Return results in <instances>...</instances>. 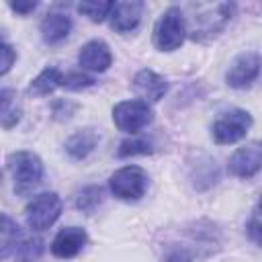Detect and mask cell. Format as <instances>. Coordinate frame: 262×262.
Listing matches in <instances>:
<instances>
[{"mask_svg":"<svg viewBox=\"0 0 262 262\" xmlns=\"http://www.w3.org/2000/svg\"><path fill=\"white\" fill-rule=\"evenodd\" d=\"M8 170L12 174L16 194H29L43 178V164L39 156L27 149L8 156Z\"/></svg>","mask_w":262,"mask_h":262,"instance_id":"cell-1","label":"cell"},{"mask_svg":"<svg viewBox=\"0 0 262 262\" xmlns=\"http://www.w3.org/2000/svg\"><path fill=\"white\" fill-rule=\"evenodd\" d=\"M186 37V20L178 6H170L154 27V45L160 51H174Z\"/></svg>","mask_w":262,"mask_h":262,"instance_id":"cell-2","label":"cell"},{"mask_svg":"<svg viewBox=\"0 0 262 262\" xmlns=\"http://www.w3.org/2000/svg\"><path fill=\"white\" fill-rule=\"evenodd\" d=\"M59 213H61V199L55 192H41L27 205L25 219L31 229L43 231L57 221Z\"/></svg>","mask_w":262,"mask_h":262,"instance_id":"cell-3","label":"cell"},{"mask_svg":"<svg viewBox=\"0 0 262 262\" xmlns=\"http://www.w3.org/2000/svg\"><path fill=\"white\" fill-rule=\"evenodd\" d=\"M111 192L121 201H137L147 190V174L139 166H125L117 170L111 180Z\"/></svg>","mask_w":262,"mask_h":262,"instance_id":"cell-4","label":"cell"},{"mask_svg":"<svg viewBox=\"0 0 262 262\" xmlns=\"http://www.w3.org/2000/svg\"><path fill=\"white\" fill-rule=\"evenodd\" d=\"M154 119V113L143 100H123L113 108L115 125L125 133H137L147 127Z\"/></svg>","mask_w":262,"mask_h":262,"instance_id":"cell-5","label":"cell"},{"mask_svg":"<svg viewBox=\"0 0 262 262\" xmlns=\"http://www.w3.org/2000/svg\"><path fill=\"white\" fill-rule=\"evenodd\" d=\"M250 125H252V117L248 111H242V108L227 111L213 123V139L221 145L235 143L242 137H246Z\"/></svg>","mask_w":262,"mask_h":262,"instance_id":"cell-6","label":"cell"},{"mask_svg":"<svg viewBox=\"0 0 262 262\" xmlns=\"http://www.w3.org/2000/svg\"><path fill=\"white\" fill-rule=\"evenodd\" d=\"M258 72H260V55L256 51H246L233 59L225 80L233 88H248L258 78Z\"/></svg>","mask_w":262,"mask_h":262,"instance_id":"cell-7","label":"cell"},{"mask_svg":"<svg viewBox=\"0 0 262 262\" xmlns=\"http://www.w3.org/2000/svg\"><path fill=\"white\" fill-rule=\"evenodd\" d=\"M205 12L196 14L192 18V29L190 35L194 39H201L205 35H215L231 16V6L229 4H215V6H201Z\"/></svg>","mask_w":262,"mask_h":262,"instance_id":"cell-8","label":"cell"},{"mask_svg":"<svg viewBox=\"0 0 262 262\" xmlns=\"http://www.w3.org/2000/svg\"><path fill=\"white\" fill-rule=\"evenodd\" d=\"M262 166V147L258 141H252L239 149L233 151L229 158V172L239 178H250L254 176Z\"/></svg>","mask_w":262,"mask_h":262,"instance_id":"cell-9","label":"cell"},{"mask_svg":"<svg viewBox=\"0 0 262 262\" xmlns=\"http://www.w3.org/2000/svg\"><path fill=\"white\" fill-rule=\"evenodd\" d=\"M133 90L143 102H158L166 94L168 82L151 70H141L133 78Z\"/></svg>","mask_w":262,"mask_h":262,"instance_id":"cell-10","label":"cell"},{"mask_svg":"<svg viewBox=\"0 0 262 262\" xmlns=\"http://www.w3.org/2000/svg\"><path fill=\"white\" fill-rule=\"evenodd\" d=\"M86 231L80 227H63L51 242V252L57 258H74L86 246Z\"/></svg>","mask_w":262,"mask_h":262,"instance_id":"cell-11","label":"cell"},{"mask_svg":"<svg viewBox=\"0 0 262 262\" xmlns=\"http://www.w3.org/2000/svg\"><path fill=\"white\" fill-rule=\"evenodd\" d=\"M78 61L84 70H90V72H104L111 63H113V53L108 49V45L104 41H88L82 49H80V55H78Z\"/></svg>","mask_w":262,"mask_h":262,"instance_id":"cell-12","label":"cell"},{"mask_svg":"<svg viewBox=\"0 0 262 262\" xmlns=\"http://www.w3.org/2000/svg\"><path fill=\"white\" fill-rule=\"evenodd\" d=\"M143 14V2H117L111 10V27L119 33L133 31Z\"/></svg>","mask_w":262,"mask_h":262,"instance_id":"cell-13","label":"cell"},{"mask_svg":"<svg viewBox=\"0 0 262 262\" xmlns=\"http://www.w3.org/2000/svg\"><path fill=\"white\" fill-rule=\"evenodd\" d=\"M70 31H72V20L61 12H51L41 23V37L49 45H57L63 39H68Z\"/></svg>","mask_w":262,"mask_h":262,"instance_id":"cell-14","label":"cell"},{"mask_svg":"<svg viewBox=\"0 0 262 262\" xmlns=\"http://www.w3.org/2000/svg\"><path fill=\"white\" fill-rule=\"evenodd\" d=\"M98 139H100V135H98V131L96 129H80V131H76L68 141H66V151L74 158V160H82V158H86L94 147H96V143H98Z\"/></svg>","mask_w":262,"mask_h":262,"instance_id":"cell-15","label":"cell"},{"mask_svg":"<svg viewBox=\"0 0 262 262\" xmlns=\"http://www.w3.org/2000/svg\"><path fill=\"white\" fill-rule=\"evenodd\" d=\"M18 237H20L18 225L8 215H2L0 213V260L8 258L16 250Z\"/></svg>","mask_w":262,"mask_h":262,"instance_id":"cell-16","label":"cell"},{"mask_svg":"<svg viewBox=\"0 0 262 262\" xmlns=\"http://www.w3.org/2000/svg\"><path fill=\"white\" fill-rule=\"evenodd\" d=\"M59 80H61V74H59L57 68H45V70L31 82L29 92H31V94H37V96L49 94V92H53V90L59 86Z\"/></svg>","mask_w":262,"mask_h":262,"instance_id":"cell-17","label":"cell"},{"mask_svg":"<svg viewBox=\"0 0 262 262\" xmlns=\"http://www.w3.org/2000/svg\"><path fill=\"white\" fill-rule=\"evenodd\" d=\"M16 262H37L43 252V242L39 237H27L16 246Z\"/></svg>","mask_w":262,"mask_h":262,"instance_id":"cell-18","label":"cell"},{"mask_svg":"<svg viewBox=\"0 0 262 262\" xmlns=\"http://www.w3.org/2000/svg\"><path fill=\"white\" fill-rule=\"evenodd\" d=\"M102 203V188L100 186H86L80 190L76 199V207L84 213H92Z\"/></svg>","mask_w":262,"mask_h":262,"instance_id":"cell-19","label":"cell"},{"mask_svg":"<svg viewBox=\"0 0 262 262\" xmlns=\"http://www.w3.org/2000/svg\"><path fill=\"white\" fill-rule=\"evenodd\" d=\"M113 4L115 2H80L78 4V10L84 16H88L92 23H100V20H104L111 14Z\"/></svg>","mask_w":262,"mask_h":262,"instance_id":"cell-20","label":"cell"},{"mask_svg":"<svg viewBox=\"0 0 262 262\" xmlns=\"http://www.w3.org/2000/svg\"><path fill=\"white\" fill-rule=\"evenodd\" d=\"M92 82H94V80H92L90 76L82 74V72H70V74L61 76L59 86H63V88H68V90H82V88L92 86Z\"/></svg>","mask_w":262,"mask_h":262,"instance_id":"cell-21","label":"cell"},{"mask_svg":"<svg viewBox=\"0 0 262 262\" xmlns=\"http://www.w3.org/2000/svg\"><path fill=\"white\" fill-rule=\"evenodd\" d=\"M151 145L145 139H125L119 147V156L127 158V156H137V154H149Z\"/></svg>","mask_w":262,"mask_h":262,"instance_id":"cell-22","label":"cell"},{"mask_svg":"<svg viewBox=\"0 0 262 262\" xmlns=\"http://www.w3.org/2000/svg\"><path fill=\"white\" fill-rule=\"evenodd\" d=\"M14 59H16L14 49L10 45H6V43H0V76H4L12 68Z\"/></svg>","mask_w":262,"mask_h":262,"instance_id":"cell-23","label":"cell"},{"mask_svg":"<svg viewBox=\"0 0 262 262\" xmlns=\"http://www.w3.org/2000/svg\"><path fill=\"white\" fill-rule=\"evenodd\" d=\"M258 207L252 211V217H250V223H248V233L250 237L254 239V244H260V221H258Z\"/></svg>","mask_w":262,"mask_h":262,"instance_id":"cell-24","label":"cell"},{"mask_svg":"<svg viewBox=\"0 0 262 262\" xmlns=\"http://www.w3.org/2000/svg\"><path fill=\"white\" fill-rule=\"evenodd\" d=\"M10 8L18 14H29L37 8V2H10Z\"/></svg>","mask_w":262,"mask_h":262,"instance_id":"cell-25","label":"cell"},{"mask_svg":"<svg viewBox=\"0 0 262 262\" xmlns=\"http://www.w3.org/2000/svg\"><path fill=\"white\" fill-rule=\"evenodd\" d=\"M2 102H4V92L0 90V106H2Z\"/></svg>","mask_w":262,"mask_h":262,"instance_id":"cell-26","label":"cell"}]
</instances>
